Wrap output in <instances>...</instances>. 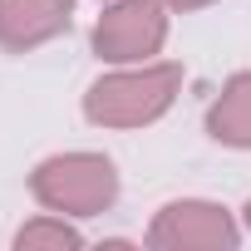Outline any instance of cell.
I'll return each instance as SVG.
<instances>
[{
	"label": "cell",
	"mask_w": 251,
	"mask_h": 251,
	"mask_svg": "<svg viewBox=\"0 0 251 251\" xmlns=\"http://www.w3.org/2000/svg\"><path fill=\"white\" fill-rule=\"evenodd\" d=\"M246 236L241 217L212 197H173L153 212L143 246L153 251H236Z\"/></svg>",
	"instance_id": "277c9868"
},
{
	"label": "cell",
	"mask_w": 251,
	"mask_h": 251,
	"mask_svg": "<svg viewBox=\"0 0 251 251\" xmlns=\"http://www.w3.org/2000/svg\"><path fill=\"white\" fill-rule=\"evenodd\" d=\"M10 246H15V251H79V246H84V231H79L74 217H59V212H45V207H40L30 222L15 226Z\"/></svg>",
	"instance_id": "52a82bcc"
},
{
	"label": "cell",
	"mask_w": 251,
	"mask_h": 251,
	"mask_svg": "<svg viewBox=\"0 0 251 251\" xmlns=\"http://www.w3.org/2000/svg\"><path fill=\"white\" fill-rule=\"evenodd\" d=\"M118 192H123L118 163L108 153H94V148L50 153L30 168V197L45 212H59V217H74V222L113 212Z\"/></svg>",
	"instance_id": "7a4b0ae2"
},
{
	"label": "cell",
	"mask_w": 251,
	"mask_h": 251,
	"mask_svg": "<svg viewBox=\"0 0 251 251\" xmlns=\"http://www.w3.org/2000/svg\"><path fill=\"white\" fill-rule=\"evenodd\" d=\"M202 128L212 143H222L231 153H251V69H236L217 89V99L202 113Z\"/></svg>",
	"instance_id": "8992f818"
},
{
	"label": "cell",
	"mask_w": 251,
	"mask_h": 251,
	"mask_svg": "<svg viewBox=\"0 0 251 251\" xmlns=\"http://www.w3.org/2000/svg\"><path fill=\"white\" fill-rule=\"evenodd\" d=\"M187 69L177 59H148V64H108L89 89H84V123L108 133H133V128H153L158 118H168V108L182 94Z\"/></svg>",
	"instance_id": "6da1fadb"
},
{
	"label": "cell",
	"mask_w": 251,
	"mask_h": 251,
	"mask_svg": "<svg viewBox=\"0 0 251 251\" xmlns=\"http://www.w3.org/2000/svg\"><path fill=\"white\" fill-rule=\"evenodd\" d=\"M173 35V10L163 0H103V15L89 30V50L99 64H148L163 59Z\"/></svg>",
	"instance_id": "3957f363"
},
{
	"label": "cell",
	"mask_w": 251,
	"mask_h": 251,
	"mask_svg": "<svg viewBox=\"0 0 251 251\" xmlns=\"http://www.w3.org/2000/svg\"><path fill=\"white\" fill-rule=\"evenodd\" d=\"M163 5H168L173 15H192V10H207V5H217V0H163Z\"/></svg>",
	"instance_id": "ba28073f"
},
{
	"label": "cell",
	"mask_w": 251,
	"mask_h": 251,
	"mask_svg": "<svg viewBox=\"0 0 251 251\" xmlns=\"http://www.w3.org/2000/svg\"><path fill=\"white\" fill-rule=\"evenodd\" d=\"M74 30V0H0V50L30 54Z\"/></svg>",
	"instance_id": "5b68a950"
},
{
	"label": "cell",
	"mask_w": 251,
	"mask_h": 251,
	"mask_svg": "<svg viewBox=\"0 0 251 251\" xmlns=\"http://www.w3.org/2000/svg\"><path fill=\"white\" fill-rule=\"evenodd\" d=\"M241 226L251 231V197H246V207H241Z\"/></svg>",
	"instance_id": "9c48e42d"
}]
</instances>
